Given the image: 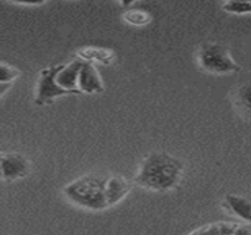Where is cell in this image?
<instances>
[{
    "instance_id": "8",
    "label": "cell",
    "mask_w": 251,
    "mask_h": 235,
    "mask_svg": "<svg viewBox=\"0 0 251 235\" xmlns=\"http://www.w3.org/2000/svg\"><path fill=\"white\" fill-rule=\"evenodd\" d=\"M82 63H84L82 60L74 59L68 65H62L60 71L56 75L57 85L63 88L65 91H68L69 94H81L76 88V82H78V74H79Z\"/></svg>"
},
{
    "instance_id": "11",
    "label": "cell",
    "mask_w": 251,
    "mask_h": 235,
    "mask_svg": "<svg viewBox=\"0 0 251 235\" xmlns=\"http://www.w3.org/2000/svg\"><path fill=\"white\" fill-rule=\"evenodd\" d=\"M238 225H240L238 222H225V221L212 222V224H207L204 227L194 230L188 235H229L237 230Z\"/></svg>"
},
{
    "instance_id": "14",
    "label": "cell",
    "mask_w": 251,
    "mask_h": 235,
    "mask_svg": "<svg viewBox=\"0 0 251 235\" xmlns=\"http://www.w3.org/2000/svg\"><path fill=\"white\" fill-rule=\"evenodd\" d=\"M222 9L228 13H234V15H246L249 13L251 9L250 1H237V0H231L222 4Z\"/></svg>"
},
{
    "instance_id": "9",
    "label": "cell",
    "mask_w": 251,
    "mask_h": 235,
    "mask_svg": "<svg viewBox=\"0 0 251 235\" xmlns=\"http://www.w3.org/2000/svg\"><path fill=\"white\" fill-rule=\"evenodd\" d=\"M76 57L87 63H100V65H112L116 59V54L112 49L87 46L76 50Z\"/></svg>"
},
{
    "instance_id": "7",
    "label": "cell",
    "mask_w": 251,
    "mask_h": 235,
    "mask_svg": "<svg viewBox=\"0 0 251 235\" xmlns=\"http://www.w3.org/2000/svg\"><path fill=\"white\" fill-rule=\"evenodd\" d=\"M132 183L122 175H109L106 177V197L109 208L122 202L131 191Z\"/></svg>"
},
{
    "instance_id": "3",
    "label": "cell",
    "mask_w": 251,
    "mask_h": 235,
    "mask_svg": "<svg viewBox=\"0 0 251 235\" xmlns=\"http://www.w3.org/2000/svg\"><path fill=\"white\" fill-rule=\"evenodd\" d=\"M199 65L203 71L216 75L234 74L241 71V66L234 60L229 49L219 43H204L199 49Z\"/></svg>"
},
{
    "instance_id": "6",
    "label": "cell",
    "mask_w": 251,
    "mask_h": 235,
    "mask_svg": "<svg viewBox=\"0 0 251 235\" xmlns=\"http://www.w3.org/2000/svg\"><path fill=\"white\" fill-rule=\"evenodd\" d=\"M76 88L81 94H101L104 93V85L101 81V77L94 65L84 62L79 74H78V82Z\"/></svg>"
},
{
    "instance_id": "17",
    "label": "cell",
    "mask_w": 251,
    "mask_h": 235,
    "mask_svg": "<svg viewBox=\"0 0 251 235\" xmlns=\"http://www.w3.org/2000/svg\"><path fill=\"white\" fill-rule=\"evenodd\" d=\"M0 160H1V153H0Z\"/></svg>"
},
{
    "instance_id": "1",
    "label": "cell",
    "mask_w": 251,
    "mask_h": 235,
    "mask_svg": "<svg viewBox=\"0 0 251 235\" xmlns=\"http://www.w3.org/2000/svg\"><path fill=\"white\" fill-rule=\"evenodd\" d=\"M184 163L166 152H150L140 163L135 184L151 191H169L179 185Z\"/></svg>"
},
{
    "instance_id": "4",
    "label": "cell",
    "mask_w": 251,
    "mask_h": 235,
    "mask_svg": "<svg viewBox=\"0 0 251 235\" xmlns=\"http://www.w3.org/2000/svg\"><path fill=\"white\" fill-rule=\"evenodd\" d=\"M60 68H62V65H56V66H50V68H46L41 71L38 84H37L35 99H34V103L37 106L49 104V103L54 102L57 97L69 94L68 91L60 88L56 82V75L60 71Z\"/></svg>"
},
{
    "instance_id": "16",
    "label": "cell",
    "mask_w": 251,
    "mask_h": 235,
    "mask_svg": "<svg viewBox=\"0 0 251 235\" xmlns=\"http://www.w3.org/2000/svg\"><path fill=\"white\" fill-rule=\"evenodd\" d=\"M12 88V84H0V99Z\"/></svg>"
},
{
    "instance_id": "2",
    "label": "cell",
    "mask_w": 251,
    "mask_h": 235,
    "mask_svg": "<svg viewBox=\"0 0 251 235\" xmlns=\"http://www.w3.org/2000/svg\"><path fill=\"white\" fill-rule=\"evenodd\" d=\"M63 196L74 205L101 212L109 209L106 197V177L84 175L63 187Z\"/></svg>"
},
{
    "instance_id": "12",
    "label": "cell",
    "mask_w": 251,
    "mask_h": 235,
    "mask_svg": "<svg viewBox=\"0 0 251 235\" xmlns=\"http://www.w3.org/2000/svg\"><path fill=\"white\" fill-rule=\"evenodd\" d=\"M122 19L132 26H146L151 22L153 16L144 9H126L122 13Z\"/></svg>"
},
{
    "instance_id": "13",
    "label": "cell",
    "mask_w": 251,
    "mask_h": 235,
    "mask_svg": "<svg viewBox=\"0 0 251 235\" xmlns=\"http://www.w3.org/2000/svg\"><path fill=\"white\" fill-rule=\"evenodd\" d=\"M21 71L12 65L0 62V84H13L16 78H19Z\"/></svg>"
},
{
    "instance_id": "10",
    "label": "cell",
    "mask_w": 251,
    "mask_h": 235,
    "mask_svg": "<svg viewBox=\"0 0 251 235\" xmlns=\"http://www.w3.org/2000/svg\"><path fill=\"white\" fill-rule=\"evenodd\" d=\"M222 206L225 210H228L229 213L235 215L237 218L243 219L246 224H250L251 219V208L250 202L247 197L243 196H235V194H228L225 196Z\"/></svg>"
},
{
    "instance_id": "15",
    "label": "cell",
    "mask_w": 251,
    "mask_h": 235,
    "mask_svg": "<svg viewBox=\"0 0 251 235\" xmlns=\"http://www.w3.org/2000/svg\"><path fill=\"white\" fill-rule=\"evenodd\" d=\"M235 103L238 106H243L247 112L250 110V85L249 84L238 88V96H237Z\"/></svg>"
},
{
    "instance_id": "5",
    "label": "cell",
    "mask_w": 251,
    "mask_h": 235,
    "mask_svg": "<svg viewBox=\"0 0 251 235\" xmlns=\"http://www.w3.org/2000/svg\"><path fill=\"white\" fill-rule=\"evenodd\" d=\"M31 163L21 153H1L0 178L4 181H16L29 174Z\"/></svg>"
},
{
    "instance_id": "18",
    "label": "cell",
    "mask_w": 251,
    "mask_h": 235,
    "mask_svg": "<svg viewBox=\"0 0 251 235\" xmlns=\"http://www.w3.org/2000/svg\"><path fill=\"white\" fill-rule=\"evenodd\" d=\"M229 235H234V234H229Z\"/></svg>"
}]
</instances>
